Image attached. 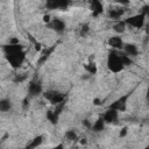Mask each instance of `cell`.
I'll return each mask as SVG.
<instances>
[{
  "label": "cell",
  "mask_w": 149,
  "mask_h": 149,
  "mask_svg": "<svg viewBox=\"0 0 149 149\" xmlns=\"http://www.w3.org/2000/svg\"><path fill=\"white\" fill-rule=\"evenodd\" d=\"M105 120H104V116H99L98 120L92 125V130L94 133H100L105 129Z\"/></svg>",
  "instance_id": "12"
},
{
  "label": "cell",
  "mask_w": 149,
  "mask_h": 149,
  "mask_svg": "<svg viewBox=\"0 0 149 149\" xmlns=\"http://www.w3.org/2000/svg\"><path fill=\"white\" fill-rule=\"evenodd\" d=\"M49 27L51 29H54L56 33H59V34H62L65 30V23L61 19H54V20H51V22L49 23Z\"/></svg>",
  "instance_id": "10"
},
{
  "label": "cell",
  "mask_w": 149,
  "mask_h": 149,
  "mask_svg": "<svg viewBox=\"0 0 149 149\" xmlns=\"http://www.w3.org/2000/svg\"><path fill=\"white\" fill-rule=\"evenodd\" d=\"M127 135V127H123L122 129H121V132H120V137H123V136H126Z\"/></svg>",
  "instance_id": "28"
},
{
  "label": "cell",
  "mask_w": 149,
  "mask_h": 149,
  "mask_svg": "<svg viewBox=\"0 0 149 149\" xmlns=\"http://www.w3.org/2000/svg\"><path fill=\"white\" fill-rule=\"evenodd\" d=\"M125 10L122 8H111L108 10V17L112 20H119L123 15Z\"/></svg>",
  "instance_id": "13"
},
{
  "label": "cell",
  "mask_w": 149,
  "mask_h": 149,
  "mask_svg": "<svg viewBox=\"0 0 149 149\" xmlns=\"http://www.w3.org/2000/svg\"><path fill=\"white\" fill-rule=\"evenodd\" d=\"M42 92V85H41V81L37 79V78H34L33 80L29 81V85H28V93L30 97H36L38 94H41Z\"/></svg>",
  "instance_id": "6"
},
{
  "label": "cell",
  "mask_w": 149,
  "mask_h": 149,
  "mask_svg": "<svg viewBox=\"0 0 149 149\" xmlns=\"http://www.w3.org/2000/svg\"><path fill=\"white\" fill-rule=\"evenodd\" d=\"M142 12L146 14V16H147V17H149V5L143 6V7H142Z\"/></svg>",
  "instance_id": "26"
},
{
  "label": "cell",
  "mask_w": 149,
  "mask_h": 149,
  "mask_svg": "<svg viewBox=\"0 0 149 149\" xmlns=\"http://www.w3.org/2000/svg\"><path fill=\"white\" fill-rule=\"evenodd\" d=\"M70 5L69 0H47L48 9H66Z\"/></svg>",
  "instance_id": "7"
},
{
  "label": "cell",
  "mask_w": 149,
  "mask_h": 149,
  "mask_svg": "<svg viewBox=\"0 0 149 149\" xmlns=\"http://www.w3.org/2000/svg\"><path fill=\"white\" fill-rule=\"evenodd\" d=\"M90 5H91V9H92V15L93 16H98V15L102 14L104 6H102L100 0H90Z\"/></svg>",
  "instance_id": "9"
},
{
  "label": "cell",
  "mask_w": 149,
  "mask_h": 149,
  "mask_svg": "<svg viewBox=\"0 0 149 149\" xmlns=\"http://www.w3.org/2000/svg\"><path fill=\"white\" fill-rule=\"evenodd\" d=\"M119 55H120V58H121V61H122V63H123L125 66H128V65H130V64L133 63L132 57L128 56L125 51H123V52H119Z\"/></svg>",
  "instance_id": "21"
},
{
  "label": "cell",
  "mask_w": 149,
  "mask_h": 149,
  "mask_svg": "<svg viewBox=\"0 0 149 149\" xmlns=\"http://www.w3.org/2000/svg\"><path fill=\"white\" fill-rule=\"evenodd\" d=\"M116 3H119V5H121V6H127V5H129V0H114Z\"/></svg>",
  "instance_id": "25"
},
{
  "label": "cell",
  "mask_w": 149,
  "mask_h": 149,
  "mask_svg": "<svg viewBox=\"0 0 149 149\" xmlns=\"http://www.w3.org/2000/svg\"><path fill=\"white\" fill-rule=\"evenodd\" d=\"M64 136H65V139L68 140V141H70V142H76L77 140H78V135H77V133L74 132V130H72V129H70V130H66L65 132V134H64Z\"/></svg>",
  "instance_id": "17"
},
{
  "label": "cell",
  "mask_w": 149,
  "mask_h": 149,
  "mask_svg": "<svg viewBox=\"0 0 149 149\" xmlns=\"http://www.w3.org/2000/svg\"><path fill=\"white\" fill-rule=\"evenodd\" d=\"M146 14L143 12H141L140 14H136V15H133L128 19H126V23L129 24L130 27H134V28H142L144 26V20H146Z\"/></svg>",
  "instance_id": "3"
},
{
  "label": "cell",
  "mask_w": 149,
  "mask_h": 149,
  "mask_svg": "<svg viewBox=\"0 0 149 149\" xmlns=\"http://www.w3.org/2000/svg\"><path fill=\"white\" fill-rule=\"evenodd\" d=\"M83 125H84L86 128H90V129H92V125H91V122H90L88 120H84V121H83Z\"/></svg>",
  "instance_id": "27"
},
{
  "label": "cell",
  "mask_w": 149,
  "mask_h": 149,
  "mask_svg": "<svg viewBox=\"0 0 149 149\" xmlns=\"http://www.w3.org/2000/svg\"><path fill=\"white\" fill-rule=\"evenodd\" d=\"M43 95H44V98H45L49 102H51V104L55 105V106L58 105V104L64 102V100H65V94L58 93V92H56V91H47V92L43 93Z\"/></svg>",
  "instance_id": "4"
},
{
  "label": "cell",
  "mask_w": 149,
  "mask_h": 149,
  "mask_svg": "<svg viewBox=\"0 0 149 149\" xmlns=\"http://www.w3.org/2000/svg\"><path fill=\"white\" fill-rule=\"evenodd\" d=\"M47 119H48L52 125H56L57 121H58V114H57L55 111H48V112H47Z\"/></svg>",
  "instance_id": "20"
},
{
  "label": "cell",
  "mask_w": 149,
  "mask_h": 149,
  "mask_svg": "<svg viewBox=\"0 0 149 149\" xmlns=\"http://www.w3.org/2000/svg\"><path fill=\"white\" fill-rule=\"evenodd\" d=\"M55 48H56V45H52L51 48H48L47 50H44V51H43V54L41 55V57L38 58L37 64H38V65H42V64H43V63L49 58V56H50V55H51V52L55 50Z\"/></svg>",
  "instance_id": "15"
},
{
  "label": "cell",
  "mask_w": 149,
  "mask_h": 149,
  "mask_svg": "<svg viewBox=\"0 0 149 149\" xmlns=\"http://www.w3.org/2000/svg\"><path fill=\"white\" fill-rule=\"evenodd\" d=\"M3 51L6 54V58L8 61V63L13 66V68H19L20 65H22L26 54L23 51L22 45H20V43L17 44H7L3 45Z\"/></svg>",
  "instance_id": "1"
},
{
  "label": "cell",
  "mask_w": 149,
  "mask_h": 149,
  "mask_svg": "<svg viewBox=\"0 0 149 149\" xmlns=\"http://www.w3.org/2000/svg\"><path fill=\"white\" fill-rule=\"evenodd\" d=\"M88 30H90L88 24H84V26L80 28V35H81V36H85V35L88 33Z\"/></svg>",
  "instance_id": "24"
},
{
  "label": "cell",
  "mask_w": 149,
  "mask_h": 149,
  "mask_svg": "<svg viewBox=\"0 0 149 149\" xmlns=\"http://www.w3.org/2000/svg\"><path fill=\"white\" fill-rule=\"evenodd\" d=\"M123 51H125L128 56H130V57H135V56L139 54L136 45L130 44V43H126V44L123 45Z\"/></svg>",
  "instance_id": "14"
},
{
  "label": "cell",
  "mask_w": 149,
  "mask_h": 149,
  "mask_svg": "<svg viewBox=\"0 0 149 149\" xmlns=\"http://www.w3.org/2000/svg\"><path fill=\"white\" fill-rule=\"evenodd\" d=\"M107 66H108V69H109L112 72H114V73L120 72V71L125 68V65H123V63H122V61H121L120 55H119L118 51L112 50V51L108 54V57H107Z\"/></svg>",
  "instance_id": "2"
},
{
  "label": "cell",
  "mask_w": 149,
  "mask_h": 149,
  "mask_svg": "<svg viewBox=\"0 0 149 149\" xmlns=\"http://www.w3.org/2000/svg\"><path fill=\"white\" fill-rule=\"evenodd\" d=\"M43 21L47 22V23H50V22H51V20H50V15H44V16H43Z\"/></svg>",
  "instance_id": "29"
},
{
  "label": "cell",
  "mask_w": 149,
  "mask_h": 149,
  "mask_svg": "<svg viewBox=\"0 0 149 149\" xmlns=\"http://www.w3.org/2000/svg\"><path fill=\"white\" fill-rule=\"evenodd\" d=\"M85 70H86L90 74H95V73H97V65H95V63L91 59L87 64H85Z\"/></svg>",
  "instance_id": "18"
},
{
  "label": "cell",
  "mask_w": 149,
  "mask_h": 149,
  "mask_svg": "<svg viewBox=\"0 0 149 149\" xmlns=\"http://www.w3.org/2000/svg\"><path fill=\"white\" fill-rule=\"evenodd\" d=\"M147 99L149 100V86H148V90H147Z\"/></svg>",
  "instance_id": "30"
},
{
  "label": "cell",
  "mask_w": 149,
  "mask_h": 149,
  "mask_svg": "<svg viewBox=\"0 0 149 149\" xmlns=\"http://www.w3.org/2000/svg\"><path fill=\"white\" fill-rule=\"evenodd\" d=\"M80 142H81V143H83V144H85V143H86V140H85V139H83V140H81V141H80Z\"/></svg>",
  "instance_id": "31"
},
{
  "label": "cell",
  "mask_w": 149,
  "mask_h": 149,
  "mask_svg": "<svg viewBox=\"0 0 149 149\" xmlns=\"http://www.w3.org/2000/svg\"><path fill=\"white\" fill-rule=\"evenodd\" d=\"M12 107V104H10V100L9 99H2L0 101V111L1 112H8Z\"/></svg>",
  "instance_id": "19"
},
{
  "label": "cell",
  "mask_w": 149,
  "mask_h": 149,
  "mask_svg": "<svg viewBox=\"0 0 149 149\" xmlns=\"http://www.w3.org/2000/svg\"><path fill=\"white\" fill-rule=\"evenodd\" d=\"M42 142H43V136H42V135H38V136L34 137L29 144H27V148H28V149L37 148L38 146H41V144H42Z\"/></svg>",
  "instance_id": "16"
},
{
  "label": "cell",
  "mask_w": 149,
  "mask_h": 149,
  "mask_svg": "<svg viewBox=\"0 0 149 149\" xmlns=\"http://www.w3.org/2000/svg\"><path fill=\"white\" fill-rule=\"evenodd\" d=\"M26 78H27V76L23 73V74H17L15 78H14V81L15 83H22L23 80H26Z\"/></svg>",
  "instance_id": "23"
},
{
  "label": "cell",
  "mask_w": 149,
  "mask_h": 149,
  "mask_svg": "<svg viewBox=\"0 0 149 149\" xmlns=\"http://www.w3.org/2000/svg\"><path fill=\"white\" fill-rule=\"evenodd\" d=\"M119 111L114 109V108H107V111L104 113V120L106 123H115L118 121V118H119V114H118Z\"/></svg>",
  "instance_id": "8"
},
{
  "label": "cell",
  "mask_w": 149,
  "mask_h": 149,
  "mask_svg": "<svg viewBox=\"0 0 149 149\" xmlns=\"http://www.w3.org/2000/svg\"><path fill=\"white\" fill-rule=\"evenodd\" d=\"M108 45L112 47L113 49L121 50V49H123V45L125 44H123V41L121 40V37H119V36H112L108 40Z\"/></svg>",
  "instance_id": "11"
},
{
  "label": "cell",
  "mask_w": 149,
  "mask_h": 149,
  "mask_svg": "<svg viewBox=\"0 0 149 149\" xmlns=\"http://www.w3.org/2000/svg\"><path fill=\"white\" fill-rule=\"evenodd\" d=\"M126 26H127L126 21H119V22L114 26V30H115L116 33H123V31L126 30Z\"/></svg>",
  "instance_id": "22"
},
{
  "label": "cell",
  "mask_w": 149,
  "mask_h": 149,
  "mask_svg": "<svg viewBox=\"0 0 149 149\" xmlns=\"http://www.w3.org/2000/svg\"><path fill=\"white\" fill-rule=\"evenodd\" d=\"M130 94H132V93H127V94L120 97V98L116 99L114 102H112L108 107H109V108H114V109H116V111H119V112H123V111H126V107H127V100H128V98L130 97Z\"/></svg>",
  "instance_id": "5"
}]
</instances>
